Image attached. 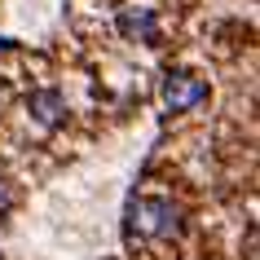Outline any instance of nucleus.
<instances>
[{
	"instance_id": "1",
	"label": "nucleus",
	"mask_w": 260,
	"mask_h": 260,
	"mask_svg": "<svg viewBox=\"0 0 260 260\" xmlns=\"http://www.w3.org/2000/svg\"><path fill=\"white\" fill-rule=\"evenodd\" d=\"M133 230L146 234V238H168V234L181 230V212L164 199H141L133 207Z\"/></svg>"
},
{
	"instance_id": "2",
	"label": "nucleus",
	"mask_w": 260,
	"mask_h": 260,
	"mask_svg": "<svg viewBox=\"0 0 260 260\" xmlns=\"http://www.w3.org/2000/svg\"><path fill=\"white\" fill-rule=\"evenodd\" d=\"M207 97V84L199 80V75H168L164 80V106L168 110H190V106H199Z\"/></svg>"
},
{
	"instance_id": "3",
	"label": "nucleus",
	"mask_w": 260,
	"mask_h": 260,
	"mask_svg": "<svg viewBox=\"0 0 260 260\" xmlns=\"http://www.w3.org/2000/svg\"><path fill=\"white\" fill-rule=\"evenodd\" d=\"M27 110L40 123H57L62 115H67V102H62V93H53V88H40V93L27 97Z\"/></svg>"
},
{
	"instance_id": "4",
	"label": "nucleus",
	"mask_w": 260,
	"mask_h": 260,
	"mask_svg": "<svg viewBox=\"0 0 260 260\" xmlns=\"http://www.w3.org/2000/svg\"><path fill=\"white\" fill-rule=\"evenodd\" d=\"M119 31L128 36V40L150 44L154 40V14H150V9H123V14H119Z\"/></svg>"
}]
</instances>
